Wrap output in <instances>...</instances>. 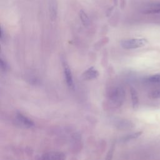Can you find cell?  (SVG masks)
<instances>
[{
  "mask_svg": "<svg viewBox=\"0 0 160 160\" xmlns=\"http://www.w3.org/2000/svg\"><path fill=\"white\" fill-rule=\"evenodd\" d=\"M147 42V40L144 38H128L122 39L120 44L124 49H133L143 47Z\"/></svg>",
  "mask_w": 160,
  "mask_h": 160,
  "instance_id": "obj_1",
  "label": "cell"
},
{
  "mask_svg": "<svg viewBox=\"0 0 160 160\" xmlns=\"http://www.w3.org/2000/svg\"><path fill=\"white\" fill-rule=\"evenodd\" d=\"M110 100L118 106H121L124 100L125 91L121 87H115L109 93Z\"/></svg>",
  "mask_w": 160,
  "mask_h": 160,
  "instance_id": "obj_2",
  "label": "cell"
},
{
  "mask_svg": "<svg viewBox=\"0 0 160 160\" xmlns=\"http://www.w3.org/2000/svg\"><path fill=\"white\" fill-rule=\"evenodd\" d=\"M39 160H65V157L59 152H49L41 156Z\"/></svg>",
  "mask_w": 160,
  "mask_h": 160,
  "instance_id": "obj_3",
  "label": "cell"
},
{
  "mask_svg": "<svg viewBox=\"0 0 160 160\" xmlns=\"http://www.w3.org/2000/svg\"><path fill=\"white\" fill-rule=\"evenodd\" d=\"M16 119L18 123L24 127L31 128L34 126L33 121L22 114L18 113L16 116Z\"/></svg>",
  "mask_w": 160,
  "mask_h": 160,
  "instance_id": "obj_4",
  "label": "cell"
},
{
  "mask_svg": "<svg viewBox=\"0 0 160 160\" xmlns=\"http://www.w3.org/2000/svg\"><path fill=\"white\" fill-rule=\"evenodd\" d=\"M63 69H64V74L66 79V82L67 85L71 88H73L74 87V83H73V79H72V75L71 73V71L68 66V65L66 63L63 64Z\"/></svg>",
  "mask_w": 160,
  "mask_h": 160,
  "instance_id": "obj_5",
  "label": "cell"
},
{
  "mask_svg": "<svg viewBox=\"0 0 160 160\" xmlns=\"http://www.w3.org/2000/svg\"><path fill=\"white\" fill-rule=\"evenodd\" d=\"M99 76L98 71L93 67H91L86 69L82 74V78L85 80H92L96 78Z\"/></svg>",
  "mask_w": 160,
  "mask_h": 160,
  "instance_id": "obj_6",
  "label": "cell"
},
{
  "mask_svg": "<svg viewBox=\"0 0 160 160\" xmlns=\"http://www.w3.org/2000/svg\"><path fill=\"white\" fill-rule=\"evenodd\" d=\"M144 14H154L160 13V2L153 3L146 6L143 10Z\"/></svg>",
  "mask_w": 160,
  "mask_h": 160,
  "instance_id": "obj_7",
  "label": "cell"
},
{
  "mask_svg": "<svg viewBox=\"0 0 160 160\" xmlns=\"http://www.w3.org/2000/svg\"><path fill=\"white\" fill-rule=\"evenodd\" d=\"M49 11L51 21H54L57 18L58 4L56 0H49Z\"/></svg>",
  "mask_w": 160,
  "mask_h": 160,
  "instance_id": "obj_8",
  "label": "cell"
},
{
  "mask_svg": "<svg viewBox=\"0 0 160 160\" xmlns=\"http://www.w3.org/2000/svg\"><path fill=\"white\" fill-rule=\"evenodd\" d=\"M130 93H131V96L132 107H133V108H136L138 106V104H139V99H138V96L137 92L133 88H131Z\"/></svg>",
  "mask_w": 160,
  "mask_h": 160,
  "instance_id": "obj_9",
  "label": "cell"
},
{
  "mask_svg": "<svg viewBox=\"0 0 160 160\" xmlns=\"http://www.w3.org/2000/svg\"><path fill=\"white\" fill-rule=\"evenodd\" d=\"M79 16L81 21L84 26H87L90 24V19L85 11H84L83 10H81L79 12Z\"/></svg>",
  "mask_w": 160,
  "mask_h": 160,
  "instance_id": "obj_10",
  "label": "cell"
},
{
  "mask_svg": "<svg viewBox=\"0 0 160 160\" xmlns=\"http://www.w3.org/2000/svg\"><path fill=\"white\" fill-rule=\"evenodd\" d=\"M146 80L151 83L160 84V74H154L148 77Z\"/></svg>",
  "mask_w": 160,
  "mask_h": 160,
  "instance_id": "obj_11",
  "label": "cell"
},
{
  "mask_svg": "<svg viewBox=\"0 0 160 160\" xmlns=\"http://www.w3.org/2000/svg\"><path fill=\"white\" fill-rule=\"evenodd\" d=\"M141 134H142V132L139 131V132H134V133L129 134V135L126 136L124 138V141H129V140H131V139H133L137 138H138L139 136H141Z\"/></svg>",
  "mask_w": 160,
  "mask_h": 160,
  "instance_id": "obj_12",
  "label": "cell"
},
{
  "mask_svg": "<svg viewBox=\"0 0 160 160\" xmlns=\"http://www.w3.org/2000/svg\"><path fill=\"white\" fill-rule=\"evenodd\" d=\"M149 97L153 99L160 98V89H156L152 91L149 94Z\"/></svg>",
  "mask_w": 160,
  "mask_h": 160,
  "instance_id": "obj_13",
  "label": "cell"
},
{
  "mask_svg": "<svg viewBox=\"0 0 160 160\" xmlns=\"http://www.w3.org/2000/svg\"><path fill=\"white\" fill-rule=\"evenodd\" d=\"M1 68L2 70H6L7 68V64L4 61L2 58H1Z\"/></svg>",
  "mask_w": 160,
  "mask_h": 160,
  "instance_id": "obj_14",
  "label": "cell"
}]
</instances>
